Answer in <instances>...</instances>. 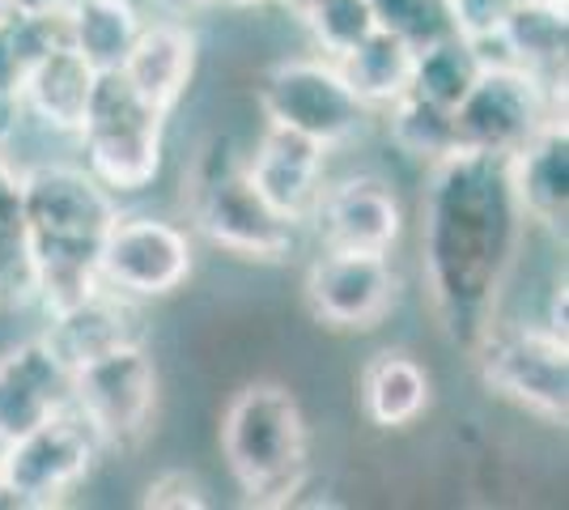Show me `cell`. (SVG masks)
Wrapping results in <instances>:
<instances>
[{
	"mask_svg": "<svg viewBox=\"0 0 569 510\" xmlns=\"http://www.w3.org/2000/svg\"><path fill=\"white\" fill-rule=\"evenodd\" d=\"M522 221L506 158L455 149L426 167L421 196V272L442 337L472 349V340L501 316L510 272L519 264Z\"/></svg>",
	"mask_w": 569,
	"mask_h": 510,
	"instance_id": "1",
	"label": "cell"
},
{
	"mask_svg": "<svg viewBox=\"0 0 569 510\" xmlns=\"http://www.w3.org/2000/svg\"><path fill=\"white\" fill-rule=\"evenodd\" d=\"M22 209L34 307L43 316L102 286L98 251L119 213L116 192H107L81 162H34L22 170Z\"/></svg>",
	"mask_w": 569,
	"mask_h": 510,
	"instance_id": "2",
	"label": "cell"
},
{
	"mask_svg": "<svg viewBox=\"0 0 569 510\" xmlns=\"http://www.w3.org/2000/svg\"><path fill=\"white\" fill-rule=\"evenodd\" d=\"M221 460L251 507H289L310 477V421L298 391L251 379L230 396L217 426Z\"/></svg>",
	"mask_w": 569,
	"mask_h": 510,
	"instance_id": "3",
	"label": "cell"
},
{
	"mask_svg": "<svg viewBox=\"0 0 569 510\" xmlns=\"http://www.w3.org/2000/svg\"><path fill=\"white\" fill-rule=\"evenodd\" d=\"M183 204H188L191 234L242 264H289L307 234L302 226L281 218L263 200V192L247 174L242 149L226 137H213L191 158L183 174Z\"/></svg>",
	"mask_w": 569,
	"mask_h": 510,
	"instance_id": "4",
	"label": "cell"
},
{
	"mask_svg": "<svg viewBox=\"0 0 569 510\" xmlns=\"http://www.w3.org/2000/svg\"><path fill=\"white\" fill-rule=\"evenodd\" d=\"M167 111L137 94L116 69L98 73L86 120L72 141L81 149V167L107 192L141 196L162 179L167 167Z\"/></svg>",
	"mask_w": 569,
	"mask_h": 510,
	"instance_id": "5",
	"label": "cell"
},
{
	"mask_svg": "<svg viewBox=\"0 0 569 510\" xmlns=\"http://www.w3.org/2000/svg\"><path fill=\"white\" fill-rule=\"evenodd\" d=\"M476 374L489 396L540 421L566 430L569 421V337L552 332L545 319H493L472 340Z\"/></svg>",
	"mask_w": 569,
	"mask_h": 510,
	"instance_id": "6",
	"label": "cell"
},
{
	"mask_svg": "<svg viewBox=\"0 0 569 510\" xmlns=\"http://www.w3.org/2000/svg\"><path fill=\"white\" fill-rule=\"evenodd\" d=\"M162 404V374L144 340L119 344L69 374V409L94 430L102 456H137Z\"/></svg>",
	"mask_w": 569,
	"mask_h": 510,
	"instance_id": "7",
	"label": "cell"
},
{
	"mask_svg": "<svg viewBox=\"0 0 569 510\" xmlns=\"http://www.w3.org/2000/svg\"><path fill=\"white\" fill-rule=\"evenodd\" d=\"M256 102H260L263 123L289 128L328 153L357 146L375 123V111L349 90L336 60L319 51L268 64L256 86Z\"/></svg>",
	"mask_w": 569,
	"mask_h": 510,
	"instance_id": "8",
	"label": "cell"
},
{
	"mask_svg": "<svg viewBox=\"0 0 569 510\" xmlns=\"http://www.w3.org/2000/svg\"><path fill=\"white\" fill-rule=\"evenodd\" d=\"M451 116L459 149L510 158L552 116H566V86L527 73L519 64H485Z\"/></svg>",
	"mask_w": 569,
	"mask_h": 510,
	"instance_id": "9",
	"label": "cell"
},
{
	"mask_svg": "<svg viewBox=\"0 0 569 510\" xmlns=\"http://www.w3.org/2000/svg\"><path fill=\"white\" fill-rule=\"evenodd\" d=\"M98 460H102V447L94 430L64 404L43 426L4 442L0 481L18 493L22 510H51L64 507L94 477Z\"/></svg>",
	"mask_w": 569,
	"mask_h": 510,
	"instance_id": "10",
	"label": "cell"
},
{
	"mask_svg": "<svg viewBox=\"0 0 569 510\" xmlns=\"http://www.w3.org/2000/svg\"><path fill=\"white\" fill-rule=\"evenodd\" d=\"M302 302H307V316L328 332H345V337L375 332L400 302L396 256L319 247V256L310 260L302 277Z\"/></svg>",
	"mask_w": 569,
	"mask_h": 510,
	"instance_id": "11",
	"label": "cell"
},
{
	"mask_svg": "<svg viewBox=\"0 0 569 510\" xmlns=\"http://www.w3.org/2000/svg\"><path fill=\"white\" fill-rule=\"evenodd\" d=\"M196 272V234L188 226L158 213H128L119 209L102 251H98V281L128 293L137 302L170 298Z\"/></svg>",
	"mask_w": 569,
	"mask_h": 510,
	"instance_id": "12",
	"label": "cell"
},
{
	"mask_svg": "<svg viewBox=\"0 0 569 510\" xmlns=\"http://www.w3.org/2000/svg\"><path fill=\"white\" fill-rule=\"evenodd\" d=\"M307 230H315L319 247L396 256L403 243V230H408V209L382 174L361 170V174H345V179L323 188Z\"/></svg>",
	"mask_w": 569,
	"mask_h": 510,
	"instance_id": "13",
	"label": "cell"
},
{
	"mask_svg": "<svg viewBox=\"0 0 569 510\" xmlns=\"http://www.w3.org/2000/svg\"><path fill=\"white\" fill-rule=\"evenodd\" d=\"M251 183L263 192V200L289 218L293 226L307 230L315 209H319V196L328 188V149L277 128V123H263L260 141L242 153Z\"/></svg>",
	"mask_w": 569,
	"mask_h": 510,
	"instance_id": "14",
	"label": "cell"
},
{
	"mask_svg": "<svg viewBox=\"0 0 569 510\" xmlns=\"http://www.w3.org/2000/svg\"><path fill=\"white\" fill-rule=\"evenodd\" d=\"M480 64H519L527 73L566 86L569 51V0H522L515 4L498 30L468 34Z\"/></svg>",
	"mask_w": 569,
	"mask_h": 510,
	"instance_id": "15",
	"label": "cell"
},
{
	"mask_svg": "<svg viewBox=\"0 0 569 510\" xmlns=\"http://www.w3.org/2000/svg\"><path fill=\"white\" fill-rule=\"evenodd\" d=\"M506 179L527 226H540L552 239H566L569 221V123L552 120L506 158Z\"/></svg>",
	"mask_w": 569,
	"mask_h": 510,
	"instance_id": "16",
	"label": "cell"
},
{
	"mask_svg": "<svg viewBox=\"0 0 569 510\" xmlns=\"http://www.w3.org/2000/svg\"><path fill=\"white\" fill-rule=\"evenodd\" d=\"M69 404V366L43 337H26L0 353V442L43 426Z\"/></svg>",
	"mask_w": 569,
	"mask_h": 510,
	"instance_id": "17",
	"label": "cell"
},
{
	"mask_svg": "<svg viewBox=\"0 0 569 510\" xmlns=\"http://www.w3.org/2000/svg\"><path fill=\"white\" fill-rule=\"evenodd\" d=\"M39 337L51 344V353L69 366L94 362L102 353H111L119 344L144 340V323L137 311V298L111 290V286H94L86 298H77L60 311H48V328Z\"/></svg>",
	"mask_w": 569,
	"mask_h": 510,
	"instance_id": "18",
	"label": "cell"
},
{
	"mask_svg": "<svg viewBox=\"0 0 569 510\" xmlns=\"http://www.w3.org/2000/svg\"><path fill=\"white\" fill-rule=\"evenodd\" d=\"M196 69H200V34L179 13L144 18L137 43L119 64L123 81L167 116H174V107L188 98Z\"/></svg>",
	"mask_w": 569,
	"mask_h": 510,
	"instance_id": "19",
	"label": "cell"
},
{
	"mask_svg": "<svg viewBox=\"0 0 569 510\" xmlns=\"http://www.w3.org/2000/svg\"><path fill=\"white\" fill-rule=\"evenodd\" d=\"M357 409L379 434H403L433 409V374L408 349H379L357 374Z\"/></svg>",
	"mask_w": 569,
	"mask_h": 510,
	"instance_id": "20",
	"label": "cell"
},
{
	"mask_svg": "<svg viewBox=\"0 0 569 510\" xmlns=\"http://www.w3.org/2000/svg\"><path fill=\"white\" fill-rule=\"evenodd\" d=\"M98 73L81 60V51L64 43H51L30 69L22 73L18 98H22L26 123H39L43 132L56 137H77V128L86 120V107L94 94Z\"/></svg>",
	"mask_w": 569,
	"mask_h": 510,
	"instance_id": "21",
	"label": "cell"
},
{
	"mask_svg": "<svg viewBox=\"0 0 569 510\" xmlns=\"http://www.w3.org/2000/svg\"><path fill=\"white\" fill-rule=\"evenodd\" d=\"M144 26L141 0H69L64 34L94 73H116Z\"/></svg>",
	"mask_w": 569,
	"mask_h": 510,
	"instance_id": "22",
	"label": "cell"
},
{
	"mask_svg": "<svg viewBox=\"0 0 569 510\" xmlns=\"http://www.w3.org/2000/svg\"><path fill=\"white\" fill-rule=\"evenodd\" d=\"M336 69L349 81V90H353V94L375 111V120H379V111H387L396 98H403L412 90L417 48L403 43L400 34L375 26L353 51H345V56L336 60Z\"/></svg>",
	"mask_w": 569,
	"mask_h": 510,
	"instance_id": "23",
	"label": "cell"
},
{
	"mask_svg": "<svg viewBox=\"0 0 569 510\" xmlns=\"http://www.w3.org/2000/svg\"><path fill=\"white\" fill-rule=\"evenodd\" d=\"M22 162L13 146H0V311L13 316L34 307V272L26 247Z\"/></svg>",
	"mask_w": 569,
	"mask_h": 510,
	"instance_id": "24",
	"label": "cell"
},
{
	"mask_svg": "<svg viewBox=\"0 0 569 510\" xmlns=\"http://www.w3.org/2000/svg\"><path fill=\"white\" fill-rule=\"evenodd\" d=\"M379 120L391 149L400 158H408V162H417V167H433V162L451 158L455 149H459L451 111L447 107H433L429 98L412 94V90L403 98H396L387 111H379Z\"/></svg>",
	"mask_w": 569,
	"mask_h": 510,
	"instance_id": "25",
	"label": "cell"
},
{
	"mask_svg": "<svg viewBox=\"0 0 569 510\" xmlns=\"http://www.w3.org/2000/svg\"><path fill=\"white\" fill-rule=\"evenodd\" d=\"M480 56L476 48L468 43V34H447V39H438V43H429V48L417 51V69H412V94L429 98L433 107H447L455 111L463 94L472 90V81L480 77Z\"/></svg>",
	"mask_w": 569,
	"mask_h": 510,
	"instance_id": "26",
	"label": "cell"
},
{
	"mask_svg": "<svg viewBox=\"0 0 569 510\" xmlns=\"http://www.w3.org/2000/svg\"><path fill=\"white\" fill-rule=\"evenodd\" d=\"M298 22L307 26L315 51L328 60H340L345 51H353L379 26L366 0H310L298 13Z\"/></svg>",
	"mask_w": 569,
	"mask_h": 510,
	"instance_id": "27",
	"label": "cell"
},
{
	"mask_svg": "<svg viewBox=\"0 0 569 510\" xmlns=\"http://www.w3.org/2000/svg\"><path fill=\"white\" fill-rule=\"evenodd\" d=\"M375 22L391 34H400L403 43L421 51L438 39L455 34V13H451V0H366Z\"/></svg>",
	"mask_w": 569,
	"mask_h": 510,
	"instance_id": "28",
	"label": "cell"
},
{
	"mask_svg": "<svg viewBox=\"0 0 569 510\" xmlns=\"http://www.w3.org/2000/svg\"><path fill=\"white\" fill-rule=\"evenodd\" d=\"M144 510H209L213 507V489L196 468H162L141 498Z\"/></svg>",
	"mask_w": 569,
	"mask_h": 510,
	"instance_id": "29",
	"label": "cell"
},
{
	"mask_svg": "<svg viewBox=\"0 0 569 510\" xmlns=\"http://www.w3.org/2000/svg\"><path fill=\"white\" fill-rule=\"evenodd\" d=\"M515 4H522V0H451V13L459 34H489V30H498V22Z\"/></svg>",
	"mask_w": 569,
	"mask_h": 510,
	"instance_id": "30",
	"label": "cell"
},
{
	"mask_svg": "<svg viewBox=\"0 0 569 510\" xmlns=\"http://www.w3.org/2000/svg\"><path fill=\"white\" fill-rule=\"evenodd\" d=\"M69 0H4V13L13 18H48V13H64Z\"/></svg>",
	"mask_w": 569,
	"mask_h": 510,
	"instance_id": "31",
	"label": "cell"
},
{
	"mask_svg": "<svg viewBox=\"0 0 569 510\" xmlns=\"http://www.w3.org/2000/svg\"><path fill=\"white\" fill-rule=\"evenodd\" d=\"M167 9H174L179 18H188V13H196V9H213L217 0H162Z\"/></svg>",
	"mask_w": 569,
	"mask_h": 510,
	"instance_id": "32",
	"label": "cell"
},
{
	"mask_svg": "<svg viewBox=\"0 0 569 510\" xmlns=\"http://www.w3.org/2000/svg\"><path fill=\"white\" fill-rule=\"evenodd\" d=\"M217 4H226V9H263L272 0H217Z\"/></svg>",
	"mask_w": 569,
	"mask_h": 510,
	"instance_id": "33",
	"label": "cell"
},
{
	"mask_svg": "<svg viewBox=\"0 0 569 510\" xmlns=\"http://www.w3.org/2000/svg\"><path fill=\"white\" fill-rule=\"evenodd\" d=\"M277 4H281V9H284V13H289V18H298V13L307 9L310 0H277Z\"/></svg>",
	"mask_w": 569,
	"mask_h": 510,
	"instance_id": "34",
	"label": "cell"
},
{
	"mask_svg": "<svg viewBox=\"0 0 569 510\" xmlns=\"http://www.w3.org/2000/svg\"><path fill=\"white\" fill-rule=\"evenodd\" d=\"M0 456H4V442H0Z\"/></svg>",
	"mask_w": 569,
	"mask_h": 510,
	"instance_id": "35",
	"label": "cell"
}]
</instances>
